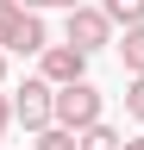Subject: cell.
<instances>
[{"instance_id":"4","label":"cell","mask_w":144,"mask_h":150,"mask_svg":"<svg viewBox=\"0 0 144 150\" xmlns=\"http://www.w3.org/2000/svg\"><path fill=\"white\" fill-rule=\"evenodd\" d=\"M38 75H44L50 88L82 81V75H88V50H75L69 38H63V44H44V50H38Z\"/></svg>"},{"instance_id":"3","label":"cell","mask_w":144,"mask_h":150,"mask_svg":"<svg viewBox=\"0 0 144 150\" xmlns=\"http://www.w3.org/2000/svg\"><path fill=\"white\" fill-rule=\"evenodd\" d=\"M63 38H69L75 50H88V56H94V50H106V44H113V19H106L100 6H88V0H82V6H69Z\"/></svg>"},{"instance_id":"10","label":"cell","mask_w":144,"mask_h":150,"mask_svg":"<svg viewBox=\"0 0 144 150\" xmlns=\"http://www.w3.org/2000/svg\"><path fill=\"white\" fill-rule=\"evenodd\" d=\"M31 6H19V0H0V50L13 44V31H19V19H25Z\"/></svg>"},{"instance_id":"11","label":"cell","mask_w":144,"mask_h":150,"mask_svg":"<svg viewBox=\"0 0 144 150\" xmlns=\"http://www.w3.org/2000/svg\"><path fill=\"white\" fill-rule=\"evenodd\" d=\"M125 112H132V119H144V75H132V81H125Z\"/></svg>"},{"instance_id":"5","label":"cell","mask_w":144,"mask_h":150,"mask_svg":"<svg viewBox=\"0 0 144 150\" xmlns=\"http://www.w3.org/2000/svg\"><path fill=\"white\" fill-rule=\"evenodd\" d=\"M44 44H50V25L38 19V6H31V13L19 19V31H13V44H6V50H19V56H38Z\"/></svg>"},{"instance_id":"13","label":"cell","mask_w":144,"mask_h":150,"mask_svg":"<svg viewBox=\"0 0 144 150\" xmlns=\"http://www.w3.org/2000/svg\"><path fill=\"white\" fill-rule=\"evenodd\" d=\"M119 150H144V131H138V138H125V144H119Z\"/></svg>"},{"instance_id":"16","label":"cell","mask_w":144,"mask_h":150,"mask_svg":"<svg viewBox=\"0 0 144 150\" xmlns=\"http://www.w3.org/2000/svg\"><path fill=\"white\" fill-rule=\"evenodd\" d=\"M19 6H50V0H19Z\"/></svg>"},{"instance_id":"2","label":"cell","mask_w":144,"mask_h":150,"mask_svg":"<svg viewBox=\"0 0 144 150\" xmlns=\"http://www.w3.org/2000/svg\"><path fill=\"white\" fill-rule=\"evenodd\" d=\"M50 106H57V88L44 81V75H25L19 88H13V119L25 131H44L50 125Z\"/></svg>"},{"instance_id":"14","label":"cell","mask_w":144,"mask_h":150,"mask_svg":"<svg viewBox=\"0 0 144 150\" xmlns=\"http://www.w3.org/2000/svg\"><path fill=\"white\" fill-rule=\"evenodd\" d=\"M50 6H63V13H69V6H82V0H50Z\"/></svg>"},{"instance_id":"6","label":"cell","mask_w":144,"mask_h":150,"mask_svg":"<svg viewBox=\"0 0 144 150\" xmlns=\"http://www.w3.org/2000/svg\"><path fill=\"white\" fill-rule=\"evenodd\" d=\"M113 50H119L125 75H144V19H138V25H125V31L113 38Z\"/></svg>"},{"instance_id":"1","label":"cell","mask_w":144,"mask_h":150,"mask_svg":"<svg viewBox=\"0 0 144 150\" xmlns=\"http://www.w3.org/2000/svg\"><path fill=\"white\" fill-rule=\"evenodd\" d=\"M50 119H57V125H69V131H82V125L106 119V100H100V88L82 75V81H63V88H57V106H50Z\"/></svg>"},{"instance_id":"12","label":"cell","mask_w":144,"mask_h":150,"mask_svg":"<svg viewBox=\"0 0 144 150\" xmlns=\"http://www.w3.org/2000/svg\"><path fill=\"white\" fill-rule=\"evenodd\" d=\"M6 125H13V94H0V144H6Z\"/></svg>"},{"instance_id":"8","label":"cell","mask_w":144,"mask_h":150,"mask_svg":"<svg viewBox=\"0 0 144 150\" xmlns=\"http://www.w3.org/2000/svg\"><path fill=\"white\" fill-rule=\"evenodd\" d=\"M31 150H82V144H75V131H69V125L50 119V125L38 131V144H31Z\"/></svg>"},{"instance_id":"15","label":"cell","mask_w":144,"mask_h":150,"mask_svg":"<svg viewBox=\"0 0 144 150\" xmlns=\"http://www.w3.org/2000/svg\"><path fill=\"white\" fill-rule=\"evenodd\" d=\"M0 81H6V50H0Z\"/></svg>"},{"instance_id":"9","label":"cell","mask_w":144,"mask_h":150,"mask_svg":"<svg viewBox=\"0 0 144 150\" xmlns=\"http://www.w3.org/2000/svg\"><path fill=\"white\" fill-rule=\"evenodd\" d=\"M100 13L113 19V25H138V19H144V0H100Z\"/></svg>"},{"instance_id":"7","label":"cell","mask_w":144,"mask_h":150,"mask_svg":"<svg viewBox=\"0 0 144 150\" xmlns=\"http://www.w3.org/2000/svg\"><path fill=\"white\" fill-rule=\"evenodd\" d=\"M75 144H82V150H119L125 138H119L106 119H94V125H82V131H75Z\"/></svg>"}]
</instances>
